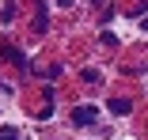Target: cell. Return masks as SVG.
Segmentation results:
<instances>
[{
    "instance_id": "cell-1",
    "label": "cell",
    "mask_w": 148,
    "mask_h": 140,
    "mask_svg": "<svg viewBox=\"0 0 148 140\" xmlns=\"http://www.w3.org/2000/svg\"><path fill=\"white\" fill-rule=\"evenodd\" d=\"M95 118H99L95 106H76V110H72V121H76V125H95Z\"/></svg>"
},
{
    "instance_id": "cell-2",
    "label": "cell",
    "mask_w": 148,
    "mask_h": 140,
    "mask_svg": "<svg viewBox=\"0 0 148 140\" xmlns=\"http://www.w3.org/2000/svg\"><path fill=\"white\" fill-rule=\"evenodd\" d=\"M106 110H110V114H118V118H125V114H129V99H110Z\"/></svg>"
},
{
    "instance_id": "cell-3",
    "label": "cell",
    "mask_w": 148,
    "mask_h": 140,
    "mask_svg": "<svg viewBox=\"0 0 148 140\" xmlns=\"http://www.w3.org/2000/svg\"><path fill=\"white\" fill-rule=\"evenodd\" d=\"M4 53H8V61H12V65H19V68H31V65H27V57H23V49H15V46H4Z\"/></svg>"
},
{
    "instance_id": "cell-4",
    "label": "cell",
    "mask_w": 148,
    "mask_h": 140,
    "mask_svg": "<svg viewBox=\"0 0 148 140\" xmlns=\"http://www.w3.org/2000/svg\"><path fill=\"white\" fill-rule=\"evenodd\" d=\"M0 140H19V133L15 129H0Z\"/></svg>"
},
{
    "instance_id": "cell-5",
    "label": "cell",
    "mask_w": 148,
    "mask_h": 140,
    "mask_svg": "<svg viewBox=\"0 0 148 140\" xmlns=\"http://www.w3.org/2000/svg\"><path fill=\"white\" fill-rule=\"evenodd\" d=\"M57 4H61V8H69V4H72V0H57Z\"/></svg>"
}]
</instances>
